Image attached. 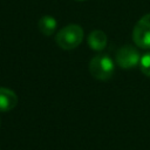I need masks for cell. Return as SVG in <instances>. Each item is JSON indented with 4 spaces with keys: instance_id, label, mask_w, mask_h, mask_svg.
<instances>
[{
    "instance_id": "7a4b0ae2",
    "label": "cell",
    "mask_w": 150,
    "mask_h": 150,
    "mask_svg": "<svg viewBox=\"0 0 150 150\" xmlns=\"http://www.w3.org/2000/svg\"><path fill=\"white\" fill-rule=\"evenodd\" d=\"M115 66L108 55H96L89 62V73L100 81H107L114 75Z\"/></svg>"
},
{
    "instance_id": "3957f363",
    "label": "cell",
    "mask_w": 150,
    "mask_h": 150,
    "mask_svg": "<svg viewBox=\"0 0 150 150\" xmlns=\"http://www.w3.org/2000/svg\"><path fill=\"white\" fill-rule=\"evenodd\" d=\"M134 43L143 49H150V13L143 15L132 29Z\"/></svg>"
},
{
    "instance_id": "ba28073f",
    "label": "cell",
    "mask_w": 150,
    "mask_h": 150,
    "mask_svg": "<svg viewBox=\"0 0 150 150\" xmlns=\"http://www.w3.org/2000/svg\"><path fill=\"white\" fill-rule=\"evenodd\" d=\"M139 68H141V71L145 76H149L150 77V52L141 56Z\"/></svg>"
},
{
    "instance_id": "277c9868",
    "label": "cell",
    "mask_w": 150,
    "mask_h": 150,
    "mask_svg": "<svg viewBox=\"0 0 150 150\" xmlns=\"http://www.w3.org/2000/svg\"><path fill=\"white\" fill-rule=\"evenodd\" d=\"M139 61L141 55L138 50L131 45L122 46L116 53V63L123 69H131L136 67Z\"/></svg>"
},
{
    "instance_id": "8992f818",
    "label": "cell",
    "mask_w": 150,
    "mask_h": 150,
    "mask_svg": "<svg viewBox=\"0 0 150 150\" xmlns=\"http://www.w3.org/2000/svg\"><path fill=\"white\" fill-rule=\"evenodd\" d=\"M87 42L89 45V47L93 49V50H96V52H101L107 46V42H108V39H107V35L103 30L101 29H94L89 33L88 35V39H87Z\"/></svg>"
},
{
    "instance_id": "9c48e42d",
    "label": "cell",
    "mask_w": 150,
    "mask_h": 150,
    "mask_svg": "<svg viewBox=\"0 0 150 150\" xmlns=\"http://www.w3.org/2000/svg\"><path fill=\"white\" fill-rule=\"evenodd\" d=\"M76 1H86V0H76Z\"/></svg>"
},
{
    "instance_id": "6da1fadb",
    "label": "cell",
    "mask_w": 150,
    "mask_h": 150,
    "mask_svg": "<svg viewBox=\"0 0 150 150\" xmlns=\"http://www.w3.org/2000/svg\"><path fill=\"white\" fill-rule=\"evenodd\" d=\"M84 33L81 26L71 23L61 28L55 35L56 45L64 50L75 49L83 40Z\"/></svg>"
},
{
    "instance_id": "5b68a950",
    "label": "cell",
    "mask_w": 150,
    "mask_h": 150,
    "mask_svg": "<svg viewBox=\"0 0 150 150\" xmlns=\"http://www.w3.org/2000/svg\"><path fill=\"white\" fill-rule=\"evenodd\" d=\"M18 104L16 94L5 87H0V111L6 112L14 109Z\"/></svg>"
},
{
    "instance_id": "52a82bcc",
    "label": "cell",
    "mask_w": 150,
    "mask_h": 150,
    "mask_svg": "<svg viewBox=\"0 0 150 150\" xmlns=\"http://www.w3.org/2000/svg\"><path fill=\"white\" fill-rule=\"evenodd\" d=\"M38 27L39 30L45 35V36H52L57 27V22L55 20L54 16L52 15H43L40 18L39 22H38Z\"/></svg>"
}]
</instances>
